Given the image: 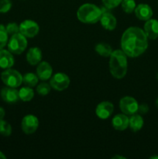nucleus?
Instances as JSON below:
<instances>
[{
	"instance_id": "obj_1",
	"label": "nucleus",
	"mask_w": 158,
	"mask_h": 159,
	"mask_svg": "<svg viewBox=\"0 0 158 159\" xmlns=\"http://www.w3.org/2000/svg\"><path fill=\"white\" fill-rule=\"evenodd\" d=\"M148 48V37L141 28L130 26L127 28L121 37L122 51L129 57L142 55Z\"/></svg>"
},
{
	"instance_id": "obj_2",
	"label": "nucleus",
	"mask_w": 158,
	"mask_h": 159,
	"mask_svg": "<svg viewBox=\"0 0 158 159\" xmlns=\"http://www.w3.org/2000/svg\"><path fill=\"white\" fill-rule=\"evenodd\" d=\"M128 69L127 55L122 50L113 51L110 55L109 71L112 75L117 79H122L125 76Z\"/></svg>"
},
{
	"instance_id": "obj_3",
	"label": "nucleus",
	"mask_w": 158,
	"mask_h": 159,
	"mask_svg": "<svg viewBox=\"0 0 158 159\" xmlns=\"http://www.w3.org/2000/svg\"><path fill=\"white\" fill-rule=\"evenodd\" d=\"M102 14L101 8L91 3H85L77 9V18L85 24H94L100 20Z\"/></svg>"
},
{
	"instance_id": "obj_4",
	"label": "nucleus",
	"mask_w": 158,
	"mask_h": 159,
	"mask_svg": "<svg viewBox=\"0 0 158 159\" xmlns=\"http://www.w3.org/2000/svg\"><path fill=\"white\" fill-rule=\"evenodd\" d=\"M8 50L12 54H21L27 47V40L25 36L20 33L11 36L8 40Z\"/></svg>"
},
{
	"instance_id": "obj_5",
	"label": "nucleus",
	"mask_w": 158,
	"mask_h": 159,
	"mask_svg": "<svg viewBox=\"0 0 158 159\" xmlns=\"http://www.w3.org/2000/svg\"><path fill=\"white\" fill-rule=\"evenodd\" d=\"M1 79L6 86L17 88L23 83V75L18 71L12 68L5 69L1 74Z\"/></svg>"
},
{
	"instance_id": "obj_6",
	"label": "nucleus",
	"mask_w": 158,
	"mask_h": 159,
	"mask_svg": "<svg viewBox=\"0 0 158 159\" xmlns=\"http://www.w3.org/2000/svg\"><path fill=\"white\" fill-rule=\"evenodd\" d=\"M50 85L56 91H64L69 86L70 79L65 73H56L50 79Z\"/></svg>"
},
{
	"instance_id": "obj_7",
	"label": "nucleus",
	"mask_w": 158,
	"mask_h": 159,
	"mask_svg": "<svg viewBox=\"0 0 158 159\" xmlns=\"http://www.w3.org/2000/svg\"><path fill=\"white\" fill-rule=\"evenodd\" d=\"M138 107V102L132 96H124L119 102V108L121 111L127 116H131L137 113Z\"/></svg>"
},
{
	"instance_id": "obj_8",
	"label": "nucleus",
	"mask_w": 158,
	"mask_h": 159,
	"mask_svg": "<svg viewBox=\"0 0 158 159\" xmlns=\"http://www.w3.org/2000/svg\"><path fill=\"white\" fill-rule=\"evenodd\" d=\"M20 33L26 38H33L38 34L40 26L37 22L31 20H26L22 22L20 25Z\"/></svg>"
},
{
	"instance_id": "obj_9",
	"label": "nucleus",
	"mask_w": 158,
	"mask_h": 159,
	"mask_svg": "<svg viewBox=\"0 0 158 159\" xmlns=\"http://www.w3.org/2000/svg\"><path fill=\"white\" fill-rule=\"evenodd\" d=\"M39 127V120L36 116L29 114L23 118L21 122L22 130L26 134H32L37 131Z\"/></svg>"
},
{
	"instance_id": "obj_10",
	"label": "nucleus",
	"mask_w": 158,
	"mask_h": 159,
	"mask_svg": "<svg viewBox=\"0 0 158 159\" xmlns=\"http://www.w3.org/2000/svg\"><path fill=\"white\" fill-rule=\"evenodd\" d=\"M102 16L100 18L101 25L104 29L107 30H113L116 29V25H117V20L116 17L109 12V9L108 8H102Z\"/></svg>"
},
{
	"instance_id": "obj_11",
	"label": "nucleus",
	"mask_w": 158,
	"mask_h": 159,
	"mask_svg": "<svg viewBox=\"0 0 158 159\" xmlns=\"http://www.w3.org/2000/svg\"><path fill=\"white\" fill-rule=\"evenodd\" d=\"M113 110H114L113 104L108 101H104L98 104L95 109V114L100 119L106 120L112 114Z\"/></svg>"
},
{
	"instance_id": "obj_12",
	"label": "nucleus",
	"mask_w": 158,
	"mask_h": 159,
	"mask_svg": "<svg viewBox=\"0 0 158 159\" xmlns=\"http://www.w3.org/2000/svg\"><path fill=\"white\" fill-rule=\"evenodd\" d=\"M0 96L2 100L7 103H15L20 100L19 91L15 89V88H12V87L6 86L2 89Z\"/></svg>"
},
{
	"instance_id": "obj_13",
	"label": "nucleus",
	"mask_w": 158,
	"mask_h": 159,
	"mask_svg": "<svg viewBox=\"0 0 158 159\" xmlns=\"http://www.w3.org/2000/svg\"><path fill=\"white\" fill-rule=\"evenodd\" d=\"M135 15L139 20H143V21H147L150 20L153 16V9L149 5L145 4V3H141L135 8Z\"/></svg>"
},
{
	"instance_id": "obj_14",
	"label": "nucleus",
	"mask_w": 158,
	"mask_h": 159,
	"mask_svg": "<svg viewBox=\"0 0 158 159\" xmlns=\"http://www.w3.org/2000/svg\"><path fill=\"white\" fill-rule=\"evenodd\" d=\"M143 30L146 35L150 40H156L158 37V20L150 19L144 24Z\"/></svg>"
},
{
	"instance_id": "obj_15",
	"label": "nucleus",
	"mask_w": 158,
	"mask_h": 159,
	"mask_svg": "<svg viewBox=\"0 0 158 159\" xmlns=\"http://www.w3.org/2000/svg\"><path fill=\"white\" fill-rule=\"evenodd\" d=\"M53 68L51 65L46 61H40L37 68V75L39 79L42 81H46L52 76Z\"/></svg>"
},
{
	"instance_id": "obj_16",
	"label": "nucleus",
	"mask_w": 158,
	"mask_h": 159,
	"mask_svg": "<svg viewBox=\"0 0 158 159\" xmlns=\"http://www.w3.org/2000/svg\"><path fill=\"white\" fill-rule=\"evenodd\" d=\"M14 57L9 50H0V68L2 69L11 68L14 65Z\"/></svg>"
},
{
	"instance_id": "obj_17",
	"label": "nucleus",
	"mask_w": 158,
	"mask_h": 159,
	"mask_svg": "<svg viewBox=\"0 0 158 159\" xmlns=\"http://www.w3.org/2000/svg\"><path fill=\"white\" fill-rule=\"evenodd\" d=\"M112 124L115 130L119 131L125 130L129 127V117L124 113L117 114L112 120Z\"/></svg>"
},
{
	"instance_id": "obj_18",
	"label": "nucleus",
	"mask_w": 158,
	"mask_h": 159,
	"mask_svg": "<svg viewBox=\"0 0 158 159\" xmlns=\"http://www.w3.org/2000/svg\"><path fill=\"white\" fill-rule=\"evenodd\" d=\"M42 60V51L37 47L29 48L26 54V61L31 65H37Z\"/></svg>"
},
{
	"instance_id": "obj_19",
	"label": "nucleus",
	"mask_w": 158,
	"mask_h": 159,
	"mask_svg": "<svg viewBox=\"0 0 158 159\" xmlns=\"http://www.w3.org/2000/svg\"><path fill=\"white\" fill-rule=\"evenodd\" d=\"M144 124L143 118L139 114L131 115L129 118V127L133 132H137L143 128Z\"/></svg>"
},
{
	"instance_id": "obj_20",
	"label": "nucleus",
	"mask_w": 158,
	"mask_h": 159,
	"mask_svg": "<svg viewBox=\"0 0 158 159\" xmlns=\"http://www.w3.org/2000/svg\"><path fill=\"white\" fill-rule=\"evenodd\" d=\"M19 96H20V99H21L23 102H29V101L32 100L33 98L34 91L32 87L26 85L19 90Z\"/></svg>"
},
{
	"instance_id": "obj_21",
	"label": "nucleus",
	"mask_w": 158,
	"mask_h": 159,
	"mask_svg": "<svg viewBox=\"0 0 158 159\" xmlns=\"http://www.w3.org/2000/svg\"><path fill=\"white\" fill-rule=\"evenodd\" d=\"M94 50L99 55L105 57H110V55H111L113 51L112 49V47L106 43H98V44L95 45Z\"/></svg>"
},
{
	"instance_id": "obj_22",
	"label": "nucleus",
	"mask_w": 158,
	"mask_h": 159,
	"mask_svg": "<svg viewBox=\"0 0 158 159\" xmlns=\"http://www.w3.org/2000/svg\"><path fill=\"white\" fill-rule=\"evenodd\" d=\"M39 81L38 76L36 74L32 72L26 73L23 76V82H24L25 85L29 87H34L37 85Z\"/></svg>"
},
{
	"instance_id": "obj_23",
	"label": "nucleus",
	"mask_w": 158,
	"mask_h": 159,
	"mask_svg": "<svg viewBox=\"0 0 158 159\" xmlns=\"http://www.w3.org/2000/svg\"><path fill=\"white\" fill-rule=\"evenodd\" d=\"M120 5L122 6V10L126 13H132L134 12L135 8L136 6L135 0H122Z\"/></svg>"
},
{
	"instance_id": "obj_24",
	"label": "nucleus",
	"mask_w": 158,
	"mask_h": 159,
	"mask_svg": "<svg viewBox=\"0 0 158 159\" xmlns=\"http://www.w3.org/2000/svg\"><path fill=\"white\" fill-rule=\"evenodd\" d=\"M12 134V127L7 121L0 120V134L4 137L10 136Z\"/></svg>"
},
{
	"instance_id": "obj_25",
	"label": "nucleus",
	"mask_w": 158,
	"mask_h": 159,
	"mask_svg": "<svg viewBox=\"0 0 158 159\" xmlns=\"http://www.w3.org/2000/svg\"><path fill=\"white\" fill-rule=\"evenodd\" d=\"M8 43V33L6 26L0 24V50L3 49Z\"/></svg>"
},
{
	"instance_id": "obj_26",
	"label": "nucleus",
	"mask_w": 158,
	"mask_h": 159,
	"mask_svg": "<svg viewBox=\"0 0 158 159\" xmlns=\"http://www.w3.org/2000/svg\"><path fill=\"white\" fill-rule=\"evenodd\" d=\"M51 90V86L50 84L46 82H41L37 87V92L40 96H46L49 94Z\"/></svg>"
},
{
	"instance_id": "obj_27",
	"label": "nucleus",
	"mask_w": 158,
	"mask_h": 159,
	"mask_svg": "<svg viewBox=\"0 0 158 159\" xmlns=\"http://www.w3.org/2000/svg\"><path fill=\"white\" fill-rule=\"evenodd\" d=\"M12 8L10 0H0V13H6Z\"/></svg>"
},
{
	"instance_id": "obj_28",
	"label": "nucleus",
	"mask_w": 158,
	"mask_h": 159,
	"mask_svg": "<svg viewBox=\"0 0 158 159\" xmlns=\"http://www.w3.org/2000/svg\"><path fill=\"white\" fill-rule=\"evenodd\" d=\"M6 29L8 34H10V35H13L17 33H20V26L14 22L8 23L6 26Z\"/></svg>"
},
{
	"instance_id": "obj_29",
	"label": "nucleus",
	"mask_w": 158,
	"mask_h": 159,
	"mask_svg": "<svg viewBox=\"0 0 158 159\" xmlns=\"http://www.w3.org/2000/svg\"><path fill=\"white\" fill-rule=\"evenodd\" d=\"M104 6L108 8V9H114L121 4L122 0H102Z\"/></svg>"
},
{
	"instance_id": "obj_30",
	"label": "nucleus",
	"mask_w": 158,
	"mask_h": 159,
	"mask_svg": "<svg viewBox=\"0 0 158 159\" xmlns=\"http://www.w3.org/2000/svg\"><path fill=\"white\" fill-rule=\"evenodd\" d=\"M149 111V106L147 103H142L138 107V113L140 114H146Z\"/></svg>"
},
{
	"instance_id": "obj_31",
	"label": "nucleus",
	"mask_w": 158,
	"mask_h": 159,
	"mask_svg": "<svg viewBox=\"0 0 158 159\" xmlns=\"http://www.w3.org/2000/svg\"><path fill=\"white\" fill-rule=\"evenodd\" d=\"M6 115V112H5V110L2 107H0V120L3 119Z\"/></svg>"
},
{
	"instance_id": "obj_32",
	"label": "nucleus",
	"mask_w": 158,
	"mask_h": 159,
	"mask_svg": "<svg viewBox=\"0 0 158 159\" xmlns=\"http://www.w3.org/2000/svg\"><path fill=\"white\" fill-rule=\"evenodd\" d=\"M6 155H5L4 154L0 151V159H6Z\"/></svg>"
},
{
	"instance_id": "obj_33",
	"label": "nucleus",
	"mask_w": 158,
	"mask_h": 159,
	"mask_svg": "<svg viewBox=\"0 0 158 159\" xmlns=\"http://www.w3.org/2000/svg\"><path fill=\"white\" fill-rule=\"evenodd\" d=\"M112 158H121V159H123V158H124V157H122V156H119V155H116V156L113 157Z\"/></svg>"
},
{
	"instance_id": "obj_34",
	"label": "nucleus",
	"mask_w": 158,
	"mask_h": 159,
	"mask_svg": "<svg viewBox=\"0 0 158 159\" xmlns=\"http://www.w3.org/2000/svg\"><path fill=\"white\" fill-rule=\"evenodd\" d=\"M155 105H156V108L158 109V98L156 99V101H155Z\"/></svg>"
},
{
	"instance_id": "obj_35",
	"label": "nucleus",
	"mask_w": 158,
	"mask_h": 159,
	"mask_svg": "<svg viewBox=\"0 0 158 159\" xmlns=\"http://www.w3.org/2000/svg\"><path fill=\"white\" fill-rule=\"evenodd\" d=\"M150 158H153V159L158 158V156H152V157H150Z\"/></svg>"
},
{
	"instance_id": "obj_36",
	"label": "nucleus",
	"mask_w": 158,
	"mask_h": 159,
	"mask_svg": "<svg viewBox=\"0 0 158 159\" xmlns=\"http://www.w3.org/2000/svg\"><path fill=\"white\" fill-rule=\"evenodd\" d=\"M156 78H157V79H158V72H157V75H156Z\"/></svg>"
}]
</instances>
